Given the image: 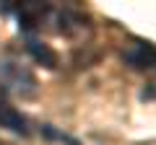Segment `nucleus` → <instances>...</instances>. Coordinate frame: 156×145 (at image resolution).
<instances>
[{
  "label": "nucleus",
  "instance_id": "f257e3e1",
  "mask_svg": "<svg viewBox=\"0 0 156 145\" xmlns=\"http://www.w3.org/2000/svg\"><path fill=\"white\" fill-rule=\"evenodd\" d=\"M0 78L5 80L16 93H21V96H31V93H34V78L23 70L21 65L3 62V65H0Z\"/></svg>",
  "mask_w": 156,
  "mask_h": 145
},
{
  "label": "nucleus",
  "instance_id": "f03ea898",
  "mask_svg": "<svg viewBox=\"0 0 156 145\" xmlns=\"http://www.w3.org/2000/svg\"><path fill=\"white\" fill-rule=\"evenodd\" d=\"M0 127H8V130H13V132H18V135H26V122H23V117L13 109V106L3 104V101H0Z\"/></svg>",
  "mask_w": 156,
  "mask_h": 145
},
{
  "label": "nucleus",
  "instance_id": "7ed1b4c3",
  "mask_svg": "<svg viewBox=\"0 0 156 145\" xmlns=\"http://www.w3.org/2000/svg\"><path fill=\"white\" fill-rule=\"evenodd\" d=\"M29 49H31V55L37 57V60H42L47 67H55V55H52L47 47H39V42H29Z\"/></svg>",
  "mask_w": 156,
  "mask_h": 145
}]
</instances>
